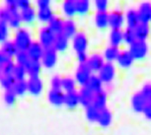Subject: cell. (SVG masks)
Masks as SVG:
<instances>
[{
  "instance_id": "cell-47",
  "label": "cell",
  "mask_w": 151,
  "mask_h": 135,
  "mask_svg": "<svg viewBox=\"0 0 151 135\" xmlns=\"http://www.w3.org/2000/svg\"><path fill=\"white\" fill-rule=\"evenodd\" d=\"M62 86V78H60L59 76H53L50 79V89H61Z\"/></svg>"
},
{
  "instance_id": "cell-15",
  "label": "cell",
  "mask_w": 151,
  "mask_h": 135,
  "mask_svg": "<svg viewBox=\"0 0 151 135\" xmlns=\"http://www.w3.org/2000/svg\"><path fill=\"white\" fill-rule=\"evenodd\" d=\"M44 50H45L44 47L39 42H33L29 47V48L27 50V53L29 55L30 59L41 61Z\"/></svg>"
},
{
  "instance_id": "cell-39",
  "label": "cell",
  "mask_w": 151,
  "mask_h": 135,
  "mask_svg": "<svg viewBox=\"0 0 151 135\" xmlns=\"http://www.w3.org/2000/svg\"><path fill=\"white\" fill-rule=\"evenodd\" d=\"M100 114V110L95 106H89L86 108V117L90 122H97Z\"/></svg>"
},
{
  "instance_id": "cell-17",
  "label": "cell",
  "mask_w": 151,
  "mask_h": 135,
  "mask_svg": "<svg viewBox=\"0 0 151 135\" xmlns=\"http://www.w3.org/2000/svg\"><path fill=\"white\" fill-rule=\"evenodd\" d=\"M113 121V114L111 113V111L109 108H104V110L100 111V114L98 117V120H97V123L101 126V127H109V126L112 124Z\"/></svg>"
},
{
  "instance_id": "cell-46",
  "label": "cell",
  "mask_w": 151,
  "mask_h": 135,
  "mask_svg": "<svg viewBox=\"0 0 151 135\" xmlns=\"http://www.w3.org/2000/svg\"><path fill=\"white\" fill-rule=\"evenodd\" d=\"M95 1V6L98 11H107L109 6V0H94Z\"/></svg>"
},
{
  "instance_id": "cell-3",
  "label": "cell",
  "mask_w": 151,
  "mask_h": 135,
  "mask_svg": "<svg viewBox=\"0 0 151 135\" xmlns=\"http://www.w3.org/2000/svg\"><path fill=\"white\" fill-rule=\"evenodd\" d=\"M129 52L132 53L134 59H142L146 56L148 52V45L145 41L136 39L129 45Z\"/></svg>"
},
{
  "instance_id": "cell-42",
  "label": "cell",
  "mask_w": 151,
  "mask_h": 135,
  "mask_svg": "<svg viewBox=\"0 0 151 135\" xmlns=\"http://www.w3.org/2000/svg\"><path fill=\"white\" fill-rule=\"evenodd\" d=\"M16 100H17V96L13 92L12 89L11 90H5L3 94V101L5 104L7 106H13L16 103Z\"/></svg>"
},
{
  "instance_id": "cell-14",
  "label": "cell",
  "mask_w": 151,
  "mask_h": 135,
  "mask_svg": "<svg viewBox=\"0 0 151 135\" xmlns=\"http://www.w3.org/2000/svg\"><path fill=\"white\" fill-rule=\"evenodd\" d=\"M7 8H8V10L10 11V17L7 22L8 26L14 29H18L22 23L19 8L17 7V5H14V6H7Z\"/></svg>"
},
{
  "instance_id": "cell-53",
  "label": "cell",
  "mask_w": 151,
  "mask_h": 135,
  "mask_svg": "<svg viewBox=\"0 0 151 135\" xmlns=\"http://www.w3.org/2000/svg\"><path fill=\"white\" fill-rule=\"evenodd\" d=\"M36 3L39 6V8L50 7V0H36Z\"/></svg>"
},
{
  "instance_id": "cell-9",
  "label": "cell",
  "mask_w": 151,
  "mask_h": 135,
  "mask_svg": "<svg viewBox=\"0 0 151 135\" xmlns=\"http://www.w3.org/2000/svg\"><path fill=\"white\" fill-rule=\"evenodd\" d=\"M64 98L65 93L61 89H50L47 93V100L50 104H52L55 107H61L64 105Z\"/></svg>"
},
{
  "instance_id": "cell-31",
  "label": "cell",
  "mask_w": 151,
  "mask_h": 135,
  "mask_svg": "<svg viewBox=\"0 0 151 135\" xmlns=\"http://www.w3.org/2000/svg\"><path fill=\"white\" fill-rule=\"evenodd\" d=\"M95 23L96 26L100 29H104L109 26V14L107 11H98L95 15Z\"/></svg>"
},
{
  "instance_id": "cell-56",
  "label": "cell",
  "mask_w": 151,
  "mask_h": 135,
  "mask_svg": "<svg viewBox=\"0 0 151 135\" xmlns=\"http://www.w3.org/2000/svg\"><path fill=\"white\" fill-rule=\"evenodd\" d=\"M1 76H2V72H1V69H0V78H1Z\"/></svg>"
},
{
  "instance_id": "cell-20",
  "label": "cell",
  "mask_w": 151,
  "mask_h": 135,
  "mask_svg": "<svg viewBox=\"0 0 151 135\" xmlns=\"http://www.w3.org/2000/svg\"><path fill=\"white\" fill-rule=\"evenodd\" d=\"M137 13L140 22L149 23V21H151V3L149 2L142 3L138 8Z\"/></svg>"
},
{
  "instance_id": "cell-51",
  "label": "cell",
  "mask_w": 151,
  "mask_h": 135,
  "mask_svg": "<svg viewBox=\"0 0 151 135\" xmlns=\"http://www.w3.org/2000/svg\"><path fill=\"white\" fill-rule=\"evenodd\" d=\"M142 113L144 114V116L146 117L147 119L151 120V102L148 103L147 106L145 107L144 111H143V113Z\"/></svg>"
},
{
  "instance_id": "cell-35",
  "label": "cell",
  "mask_w": 151,
  "mask_h": 135,
  "mask_svg": "<svg viewBox=\"0 0 151 135\" xmlns=\"http://www.w3.org/2000/svg\"><path fill=\"white\" fill-rule=\"evenodd\" d=\"M62 10H63L64 15L68 18H72L76 14V7H75V1L72 0H65L62 5Z\"/></svg>"
},
{
  "instance_id": "cell-30",
  "label": "cell",
  "mask_w": 151,
  "mask_h": 135,
  "mask_svg": "<svg viewBox=\"0 0 151 135\" xmlns=\"http://www.w3.org/2000/svg\"><path fill=\"white\" fill-rule=\"evenodd\" d=\"M119 47H114V45H110L104 51V58L107 60V62H113L118 59V56L119 54Z\"/></svg>"
},
{
  "instance_id": "cell-37",
  "label": "cell",
  "mask_w": 151,
  "mask_h": 135,
  "mask_svg": "<svg viewBox=\"0 0 151 135\" xmlns=\"http://www.w3.org/2000/svg\"><path fill=\"white\" fill-rule=\"evenodd\" d=\"M15 82L16 79L14 78L13 75H2L0 78V85L4 90H11Z\"/></svg>"
},
{
  "instance_id": "cell-8",
  "label": "cell",
  "mask_w": 151,
  "mask_h": 135,
  "mask_svg": "<svg viewBox=\"0 0 151 135\" xmlns=\"http://www.w3.org/2000/svg\"><path fill=\"white\" fill-rule=\"evenodd\" d=\"M72 47L76 53L79 52H86L88 47V39L84 33H77L72 38Z\"/></svg>"
},
{
  "instance_id": "cell-50",
  "label": "cell",
  "mask_w": 151,
  "mask_h": 135,
  "mask_svg": "<svg viewBox=\"0 0 151 135\" xmlns=\"http://www.w3.org/2000/svg\"><path fill=\"white\" fill-rule=\"evenodd\" d=\"M16 5L19 9H23V8L31 6V0H17Z\"/></svg>"
},
{
  "instance_id": "cell-43",
  "label": "cell",
  "mask_w": 151,
  "mask_h": 135,
  "mask_svg": "<svg viewBox=\"0 0 151 135\" xmlns=\"http://www.w3.org/2000/svg\"><path fill=\"white\" fill-rule=\"evenodd\" d=\"M8 36H9V26L7 23L0 21V44L8 41Z\"/></svg>"
},
{
  "instance_id": "cell-27",
  "label": "cell",
  "mask_w": 151,
  "mask_h": 135,
  "mask_svg": "<svg viewBox=\"0 0 151 135\" xmlns=\"http://www.w3.org/2000/svg\"><path fill=\"white\" fill-rule=\"evenodd\" d=\"M20 16H21L22 22L32 23L37 17V12L32 6H28L26 8L20 9Z\"/></svg>"
},
{
  "instance_id": "cell-13",
  "label": "cell",
  "mask_w": 151,
  "mask_h": 135,
  "mask_svg": "<svg viewBox=\"0 0 151 135\" xmlns=\"http://www.w3.org/2000/svg\"><path fill=\"white\" fill-rule=\"evenodd\" d=\"M79 94V100H80V105L84 108H88L89 106L93 105L94 102V96L95 93L90 91L87 87H82L80 91L78 92Z\"/></svg>"
},
{
  "instance_id": "cell-18",
  "label": "cell",
  "mask_w": 151,
  "mask_h": 135,
  "mask_svg": "<svg viewBox=\"0 0 151 135\" xmlns=\"http://www.w3.org/2000/svg\"><path fill=\"white\" fill-rule=\"evenodd\" d=\"M133 30H134L136 39H139V41H146L150 33V28L148 23L143 22H139V24Z\"/></svg>"
},
{
  "instance_id": "cell-6",
  "label": "cell",
  "mask_w": 151,
  "mask_h": 135,
  "mask_svg": "<svg viewBox=\"0 0 151 135\" xmlns=\"http://www.w3.org/2000/svg\"><path fill=\"white\" fill-rule=\"evenodd\" d=\"M55 37H56L55 34L53 33L47 26H45V27H42L41 29V31H40L39 42L44 47V48L52 47H53V42H55Z\"/></svg>"
},
{
  "instance_id": "cell-24",
  "label": "cell",
  "mask_w": 151,
  "mask_h": 135,
  "mask_svg": "<svg viewBox=\"0 0 151 135\" xmlns=\"http://www.w3.org/2000/svg\"><path fill=\"white\" fill-rule=\"evenodd\" d=\"M77 33V26H76V23L73 20L67 19L66 21H64L63 28H62V34H64L68 39H72Z\"/></svg>"
},
{
  "instance_id": "cell-52",
  "label": "cell",
  "mask_w": 151,
  "mask_h": 135,
  "mask_svg": "<svg viewBox=\"0 0 151 135\" xmlns=\"http://www.w3.org/2000/svg\"><path fill=\"white\" fill-rule=\"evenodd\" d=\"M88 56L86 52H79L77 53V59L79 63H86L88 60Z\"/></svg>"
},
{
  "instance_id": "cell-2",
  "label": "cell",
  "mask_w": 151,
  "mask_h": 135,
  "mask_svg": "<svg viewBox=\"0 0 151 135\" xmlns=\"http://www.w3.org/2000/svg\"><path fill=\"white\" fill-rule=\"evenodd\" d=\"M92 76V70L89 68L87 63H79L75 71V81L79 85L84 87L87 84L88 80Z\"/></svg>"
},
{
  "instance_id": "cell-22",
  "label": "cell",
  "mask_w": 151,
  "mask_h": 135,
  "mask_svg": "<svg viewBox=\"0 0 151 135\" xmlns=\"http://www.w3.org/2000/svg\"><path fill=\"white\" fill-rule=\"evenodd\" d=\"M103 86L104 83L100 79V77L98 75H92L89 78V80H88L85 87H87L93 93H98V92L103 90Z\"/></svg>"
},
{
  "instance_id": "cell-49",
  "label": "cell",
  "mask_w": 151,
  "mask_h": 135,
  "mask_svg": "<svg viewBox=\"0 0 151 135\" xmlns=\"http://www.w3.org/2000/svg\"><path fill=\"white\" fill-rule=\"evenodd\" d=\"M9 17H10V11L8 10L7 6L0 8V21L7 23L8 20H9Z\"/></svg>"
},
{
  "instance_id": "cell-1",
  "label": "cell",
  "mask_w": 151,
  "mask_h": 135,
  "mask_svg": "<svg viewBox=\"0 0 151 135\" xmlns=\"http://www.w3.org/2000/svg\"><path fill=\"white\" fill-rule=\"evenodd\" d=\"M14 44L19 51H27L31 44L33 42L31 33L26 29H18L13 39Z\"/></svg>"
},
{
  "instance_id": "cell-32",
  "label": "cell",
  "mask_w": 151,
  "mask_h": 135,
  "mask_svg": "<svg viewBox=\"0 0 151 135\" xmlns=\"http://www.w3.org/2000/svg\"><path fill=\"white\" fill-rule=\"evenodd\" d=\"M124 42V32L118 29H113L110 34V42L111 45L119 47Z\"/></svg>"
},
{
  "instance_id": "cell-26",
  "label": "cell",
  "mask_w": 151,
  "mask_h": 135,
  "mask_svg": "<svg viewBox=\"0 0 151 135\" xmlns=\"http://www.w3.org/2000/svg\"><path fill=\"white\" fill-rule=\"evenodd\" d=\"M1 51L8 57V58L12 59L13 57L16 56V54L19 50L15 45V44H14L13 41H6L5 42L2 44Z\"/></svg>"
},
{
  "instance_id": "cell-38",
  "label": "cell",
  "mask_w": 151,
  "mask_h": 135,
  "mask_svg": "<svg viewBox=\"0 0 151 135\" xmlns=\"http://www.w3.org/2000/svg\"><path fill=\"white\" fill-rule=\"evenodd\" d=\"M75 7H76V13L80 14V15H85L89 11L90 2L89 0H76Z\"/></svg>"
},
{
  "instance_id": "cell-48",
  "label": "cell",
  "mask_w": 151,
  "mask_h": 135,
  "mask_svg": "<svg viewBox=\"0 0 151 135\" xmlns=\"http://www.w3.org/2000/svg\"><path fill=\"white\" fill-rule=\"evenodd\" d=\"M140 93L147 100V102H151V83H147L142 87Z\"/></svg>"
},
{
  "instance_id": "cell-41",
  "label": "cell",
  "mask_w": 151,
  "mask_h": 135,
  "mask_svg": "<svg viewBox=\"0 0 151 135\" xmlns=\"http://www.w3.org/2000/svg\"><path fill=\"white\" fill-rule=\"evenodd\" d=\"M135 41H136V37H135L134 30H133V29H130V28L125 29L124 31V42L125 44L130 45Z\"/></svg>"
},
{
  "instance_id": "cell-5",
  "label": "cell",
  "mask_w": 151,
  "mask_h": 135,
  "mask_svg": "<svg viewBox=\"0 0 151 135\" xmlns=\"http://www.w3.org/2000/svg\"><path fill=\"white\" fill-rule=\"evenodd\" d=\"M56 61H58V51L53 48V47L45 48L41 59L42 65L47 69H50L55 66Z\"/></svg>"
},
{
  "instance_id": "cell-57",
  "label": "cell",
  "mask_w": 151,
  "mask_h": 135,
  "mask_svg": "<svg viewBox=\"0 0 151 135\" xmlns=\"http://www.w3.org/2000/svg\"><path fill=\"white\" fill-rule=\"evenodd\" d=\"M72 1H76V0H72Z\"/></svg>"
},
{
  "instance_id": "cell-25",
  "label": "cell",
  "mask_w": 151,
  "mask_h": 135,
  "mask_svg": "<svg viewBox=\"0 0 151 135\" xmlns=\"http://www.w3.org/2000/svg\"><path fill=\"white\" fill-rule=\"evenodd\" d=\"M107 102H108V96L107 93L104 90L100 91L98 93H95L93 106H95L96 108H98L101 111L107 108Z\"/></svg>"
},
{
  "instance_id": "cell-16",
  "label": "cell",
  "mask_w": 151,
  "mask_h": 135,
  "mask_svg": "<svg viewBox=\"0 0 151 135\" xmlns=\"http://www.w3.org/2000/svg\"><path fill=\"white\" fill-rule=\"evenodd\" d=\"M133 61H134V58L132 55V53L129 52V50H124L121 51L118 56V59H116V62L119 67L122 68H129L132 65Z\"/></svg>"
},
{
  "instance_id": "cell-28",
  "label": "cell",
  "mask_w": 151,
  "mask_h": 135,
  "mask_svg": "<svg viewBox=\"0 0 151 135\" xmlns=\"http://www.w3.org/2000/svg\"><path fill=\"white\" fill-rule=\"evenodd\" d=\"M125 22L127 24V28L134 29L139 24V22H140L137 11L133 9L127 11V15H125Z\"/></svg>"
},
{
  "instance_id": "cell-12",
  "label": "cell",
  "mask_w": 151,
  "mask_h": 135,
  "mask_svg": "<svg viewBox=\"0 0 151 135\" xmlns=\"http://www.w3.org/2000/svg\"><path fill=\"white\" fill-rule=\"evenodd\" d=\"M149 102L143 97L140 92L139 93H135L132 98V108L135 113H143L145 107Z\"/></svg>"
},
{
  "instance_id": "cell-36",
  "label": "cell",
  "mask_w": 151,
  "mask_h": 135,
  "mask_svg": "<svg viewBox=\"0 0 151 135\" xmlns=\"http://www.w3.org/2000/svg\"><path fill=\"white\" fill-rule=\"evenodd\" d=\"M76 89V81L75 79L71 78V77H65L62 78V86L61 90L64 93H69V92L75 91Z\"/></svg>"
},
{
  "instance_id": "cell-40",
  "label": "cell",
  "mask_w": 151,
  "mask_h": 135,
  "mask_svg": "<svg viewBox=\"0 0 151 135\" xmlns=\"http://www.w3.org/2000/svg\"><path fill=\"white\" fill-rule=\"evenodd\" d=\"M12 75L16 80H25V78H26V76L28 74H27L26 68H25L24 65H20V64H17L16 63Z\"/></svg>"
},
{
  "instance_id": "cell-7",
  "label": "cell",
  "mask_w": 151,
  "mask_h": 135,
  "mask_svg": "<svg viewBox=\"0 0 151 135\" xmlns=\"http://www.w3.org/2000/svg\"><path fill=\"white\" fill-rule=\"evenodd\" d=\"M27 88L28 92L32 95V96H40L44 90V83L42 79L39 76L37 77H30L27 80Z\"/></svg>"
},
{
  "instance_id": "cell-54",
  "label": "cell",
  "mask_w": 151,
  "mask_h": 135,
  "mask_svg": "<svg viewBox=\"0 0 151 135\" xmlns=\"http://www.w3.org/2000/svg\"><path fill=\"white\" fill-rule=\"evenodd\" d=\"M10 58H8V57L5 55V54L2 52L1 50H0V69H2V66L4 65V63L7 61V60H9Z\"/></svg>"
},
{
  "instance_id": "cell-21",
  "label": "cell",
  "mask_w": 151,
  "mask_h": 135,
  "mask_svg": "<svg viewBox=\"0 0 151 135\" xmlns=\"http://www.w3.org/2000/svg\"><path fill=\"white\" fill-rule=\"evenodd\" d=\"M80 105L78 92L73 91L69 93H65L64 98V106H66L68 108H75Z\"/></svg>"
},
{
  "instance_id": "cell-19",
  "label": "cell",
  "mask_w": 151,
  "mask_h": 135,
  "mask_svg": "<svg viewBox=\"0 0 151 135\" xmlns=\"http://www.w3.org/2000/svg\"><path fill=\"white\" fill-rule=\"evenodd\" d=\"M42 63L39 60H33L30 59L26 65H25V68H26L27 74L30 77H37L40 75L42 71Z\"/></svg>"
},
{
  "instance_id": "cell-4",
  "label": "cell",
  "mask_w": 151,
  "mask_h": 135,
  "mask_svg": "<svg viewBox=\"0 0 151 135\" xmlns=\"http://www.w3.org/2000/svg\"><path fill=\"white\" fill-rule=\"evenodd\" d=\"M98 76L104 84H110L113 82L116 76V67L113 62H105L103 67L98 72Z\"/></svg>"
},
{
  "instance_id": "cell-23",
  "label": "cell",
  "mask_w": 151,
  "mask_h": 135,
  "mask_svg": "<svg viewBox=\"0 0 151 135\" xmlns=\"http://www.w3.org/2000/svg\"><path fill=\"white\" fill-rule=\"evenodd\" d=\"M69 45V39L64 34H58L53 42V48L58 51H64Z\"/></svg>"
},
{
  "instance_id": "cell-44",
  "label": "cell",
  "mask_w": 151,
  "mask_h": 135,
  "mask_svg": "<svg viewBox=\"0 0 151 135\" xmlns=\"http://www.w3.org/2000/svg\"><path fill=\"white\" fill-rule=\"evenodd\" d=\"M15 65H16V63L14 62L12 59L7 60V61L4 63V65L2 66V69H1L2 75H12Z\"/></svg>"
},
{
  "instance_id": "cell-33",
  "label": "cell",
  "mask_w": 151,
  "mask_h": 135,
  "mask_svg": "<svg viewBox=\"0 0 151 135\" xmlns=\"http://www.w3.org/2000/svg\"><path fill=\"white\" fill-rule=\"evenodd\" d=\"M55 16L53 15L52 10L50 7H45V8H39L38 12H37V17L41 22L42 23H48L50 19Z\"/></svg>"
},
{
  "instance_id": "cell-29",
  "label": "cell",
  "mask_w": 151,
  "mask_h": 135,
  "mask_svg": "<svg viewBox=\"0 0 151 135\" xmlns=\"http://www.w3.org/2000/svg\"><path fill=\"white\" fill-rule=\"evenodd\" d=\"M63 23L64 21L59 18L58 16H53L52 19L48 21L47 27L52 30L55 35L62 33V28H63Z\"/></svg>"
},
{
  "instance_id": "cell-45",
  "label": "cell",
  "mask_w": 151,
  "mask_h": 135,
  "mask_svg": "<svg viewBox=\"0 0 151 135\" xmlns=\"http://www.w3.org/2000/svg\"><path fill=\"white\" fill-rule=\"evenodd\" d=\"M16 58V63L20 65H26L28 61L30 60L29 55H28L27 51H18L15 56Z\"/></svg>"
},
{
  "instance_id": "cell-34",
  "label": "cell",
  "mask_w": 151,
  "mask_h": 135,
  "mask_svg": "<svg viewBox=\"0 0 151 135\" xmlns=\"http://www.w3.org/2000/svg\"><path fill=\"white\" fill-rule=\"evenodd\" d=\"M12 90L17 97H23L28 92L27 81L26 80H16Z\"/></svg>"
},
{
  "instance_id": "cell-11",
  "label": "cell",
  "mask_w": 151,
  "mask_h": 135,
  "mask_svg": "<svg viewBox=\"0 0 151 135\" xmlns=\"http://www.w3.org/2000/svg\"><path fill=\"white\" fill-rule=\"evenodd\" d=\"M105 58L103 55L99 53H94L92 55L88 57L87 60V65L89 66V68L92 70V72H99L100 69L103 67L105 64Z\"/></svg>"
},
{
  "instance_id": "cell-55",
  "label": "cell",
  "mask_w": 151,
  "mask_h": 135,
  "mask_svg": "<svg viewBox=\"0 0 151 135\" xmlns=\"http://www.w3.org/2000/svg\"><path fill=\"white\" fill-rule=\"evenodd\" d=\"M7 3V6H14L17 3V0H5Z\"/></svg>"
},
{
  "instance_id": "cell-10",
  "label": "cell",
  "mask_w": 151,
  "mask_h": 135,
  "mask_svg": "<svg viewBox=\"0 0 151 135\" xmlns=\"http://www.w3.org/2000/svg\"><path fill=\"white\" fill-rule=\"evenodd\" d=\"M125 21V16L119 10H115L109 14V26L113 29L121 30Z\"/></svg>"
}]
</instances>
